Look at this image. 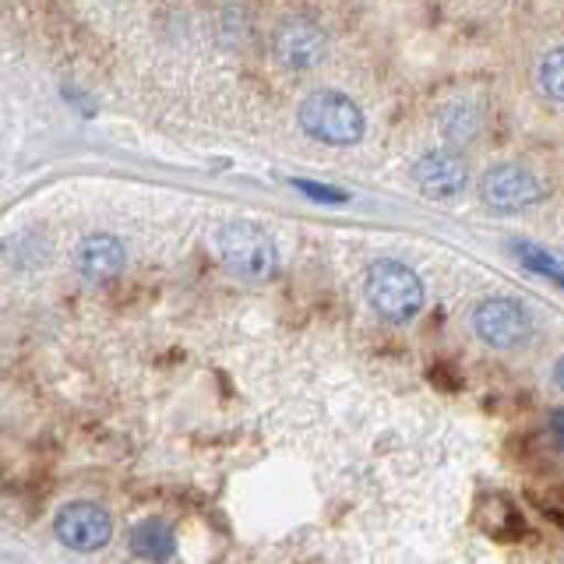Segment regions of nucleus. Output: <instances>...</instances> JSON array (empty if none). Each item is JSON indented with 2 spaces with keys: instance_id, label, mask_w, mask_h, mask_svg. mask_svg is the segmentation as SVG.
Returning a JSON list of instances; mask_svg holds the SVG:
<instances>
[{
  "instance_id": "1",
  "label": "nucleus",
  "mask_w": 564,
  "mask_h": 564,
  "mask_svg": "<svg viewBox=\"0 0 564 564\" xmlns=\"http://www.w3.org/2000/svg\"><path fill=\"white\" fill-rule=\"evenodd\" d=\"M367 300L384 322L405 325L423 307V282L410 264L381 258L367 269Z\"/></svg>"
},
{
  "instance_id": "2",
  "label": "nucleus",
  "mask_w": 564,
  "mask_h": 564,
  "mask_svg": "<svg viewBox=\"0 0 564 564\" xmlns=\"http://www.w3.org/2000/svg\"><path fill=\"white\" fill-rule=\"evenodd\" d=\"M216 251L219 261L229 272L251 282H264L272 279L279 269V251L272 237L264 229L251 226V223H226L216 234Z\"/></svg>"
},
{
  "instance_id": "3",
  "label": "nucleus",
  "mask_w": 564,
  "mask_h": 564,
  "mask_svg": "<svg viewBox=\"0 0 564 564\" xmlns=\"http://www.w3.org/2000/svg\"><path fill=\"white\" fill-rule=\"evenodd\" d=\"M300 128L325 145H357L364 138V113L349 96L322 88L300 102Z\"/></svg>"
},
{
  "instance_id": "4",
  "label": "nucleus",
  "mask_w": 564,
  "mask_h": 564,
  "mask_svg": "<svg viewBox=\"0 0 564 564\" xmlns=\"http://www.w3.org/2000/svg\"><path fill=\"white\" fill-rule=\"evenodd\" d=\"M473 328L494 349L522 346L529 339V332H533L525 307L519 304V300H505V296H494V300H484V304H476Z\"/></svg>"
},
{
  "instance_id": "5",
  "label": "nucleus",
  "mask_w": 564,
  "mask_h": 564,
  "mask_svg": "<svg viewBox=\"0 0 564 564\" xmlns=\"http://www.w3.org/2000/svg\"><path fill=\"white\" fill-rule=\"evenodd\" d=\"M53 533L64 546L70 551H82V554H93L99 546H106L110 540L113 525H110V516L93 505V501H75V505H64L57 511V522H53Z\"/></svg>"
},
{
  "instance_id": "6",
  "label": "nucleus",
  "mask_w": 564,
  "mask_h": 564,
  "mask_svg": "<svg viewBox=\"0 0 564 564\" xmlns=\"http://www.w3.org/2000/svg\"><path fill=\"white\" fill-rule=\"evenodd\" d=\"M480 198L494 212H522L543 198V184L522 166H494L480 181Z\"/></svg>"
},
{
  "instance_id": "7",
  "label": "nucleus",
  "mask_w": 564,
  "mask_h": 564,
  "mask_svg": "<svg viewBox=\"0 0 564 564\" xmlns=\"http://www.w3.org/2000/svg\"><path fill=\"white\" fill-rule=\"evenodd\" d=\"M325 50H328L325 32L314 22H304V18H293V22H286L275 32V57L293 70L322 64Z\"/></svg>"
},
{
  "instance_id": "8",
  "label": "nucleus",
  "mask_w": 564,
  "mask_h": 564,
  "mask_svg": "<svg viewBox=\"0 0 564 564\" xmlns=\"http://www.w3.org/2000/svg\"><path fill=\"white\" fill-rule=\"evenodd\" d=\"M413 176L434 198H452V194H458L469 184V166L466 159H458L452 152H431L413 166Z\"/></svg>"
},
{
  "instance_id": "9",
  "label": "nucleus",
  "mask_w": 564,
  "mask_h": 564,
  "mask_svg": "<svg viewBox=\"0 0 564 564\" xmlns=\"http://www.w3.org/2000/svg\"><path fill=\"white\" fill-rule=\"evenodd\" d=\"M123 243L110 234H93V237H85L78 243V251H75V269L82 279L88 282H110L120 275L123 269Z\"/></svg>"
},
{
  "instance_id": "10",
  "label": "nucleus",
  "mask_w": 564,
  "mask_h": 564,
  "mask_svg": "<svg viewBox=\"0 0 564 564\" xmlns=\"http://www.w3.org/2000/svg\"><path fill=\"white\" fill-rule=\"evenodd\" d=\"M131 554L145 561H166L173 557V533L166 522L145 519L131 529Z\"/></svg>"
},
{
  "instance_id": "11",
  "label": "nucleus",
  "mask_w": 564,
  "mask_h": 564,
  "mask_svg": "<svg viewBox=\"0 0 564 564\" xmlns=\"http://www.w3.org/2000/svg\"><path fill=\"white\" fill-rule=\"evenodd\" d=\"M540 85H543V93L551 96V99L564 102V46L551 50L543 57V64H540Z\"/></svg>"
},
{
  "instance_id": "12",
  "label": "nucleus",
  "mask_w": 564,
  "mask_h": 564,
  "mask_svg": "<svg viewBox=\"0 0 564 564\" xmlns=\"http://www.w3.org/2000/svg\"><path fill=\"white\" fill-rule=\"evenodd\" d=\"M516 254H519V261L525 264L529 272H540V275H546V279H557L561 258H554V254L540 251L536 243H516Z\"/></svg>"
},
{
  "instance_id": "13",
  "label": "nucleus",
  "mask_w": 564,
  "mask_h": 564,
  "mask_svg": "<svg viewBox=\"0 0 564 564\" xmlns=\"http://www.w3.org/2000/svg\"><path fill=\"white\" fill-rule=\"evenodd\" d=\"M293 187L300 194H307V198L314 202H322V205H346L349 202V194L339 191V187H328V184H314V181H293Z\"/></svg>"
},
{
  "instance_id": "14",
  "label": "nucleus",
  "mask_w": 564,
  "mask_h": 564,
  "mask_svg": "<svg viewBox=\"0 0 564 564\" xmlns=\"http://www.w3.org/2000/svg\"><path fill=\"white\" fill-rule=\"evenodd\" d=\"M551 434H554V445L564 452V410H557V413L551 416Z\"/></svg>"
},
{
  "instance_id": "15",
  "label": "nucleus",
  "mask_w": 564,
  "mask_h": 564,
  "mask_svg": "<svg viewBox=\"0 0 564 564\" xmlns=\"http://www.w3.org/2000/svg\"><path fill=\"white\" fill-rule=\"evenodd\" d=\"M554 384H557L561 392H564V357H561V360L554 364Z\"/></svg>"
},
{
  "instance_id": "16",
  "label": "nucleus",
  "mask_w": 564,
  "mask_h": 564,
  "mask_svg": "<svg viewBox=\"0 0 564 564\" xmlns=\"http://www.w3.org/2000/svg\"><path fill=\"white\" fill-rule=\"evenodd\" d=\"M554 282H561V290H564V261H561V269H557V279Z\"/></svg>"
}]
</instances>
